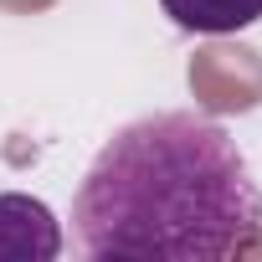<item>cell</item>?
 I'll list each match as a JSON object with an SVG mask.
<instances>
[{
	"instance_id": "7a4b0ae2",
	"label": "cell",
	"mask_w": 262,
	"mask_h": 262,
	"mask_svg": "<svg viewBox=\"0 0 262 262\" xmlns=\"http://www.w3.org/2000/svg\"><path fill=\"white\" fill-rule=\"evenodd\" d=\"M190 93L206 113H252L262 103V57L242 41H211L190 57Z\"/></svg>"
},
{
	"instance_id": "3957f363",
	"label": "cell",
	"mask_w": 262,
	"mask_h": 262,
	"mask_svg": "<svg viewBox=\"0 0 262 262\" xmlns=\"http://www.w3.org/2000/svg\"><path fill=\"white\" fill-rule=\"evenodd\" d=\"M62 257V226L57 216L21 190L0 195V262H52Z\"/></svg>"
},
{
	"instance_id": "277c9868",
	"label": "cell",
	"mask_w": 262,
	"mask_h": 262,
	"mask_svg": "<svg viewBox=\"0 0 262 262\" xmlns=\"http://www.w3.org/2000/svg\"><path fill=\"white\" fill-rule=\"evenodd\" d=\"M160 6L180 31H206V36H231L262 21V0H160Z\"/></svg>"
},
{
	"instance_id": "6da1fadb",
	"label": "cell",
	"mask_w": 262,
	"mask_h": 262,
	"mask_svg": "<svg viewBox=\"0 0 262 262\" xmlns=\"http://www.w3.org/2000/svg\"><path fill=\"white\" fill-rule=\"evenodd\" d=\"M72 236L88 257L134 262L262 257V190L221 123L149 113L123 123L88 165Z\"/></svg>"
},
{
	"instance_id": "5b68a950",
	"label": "cell",
	"mask_w": 262,
	"mask_h": 262,
	"mask_svg": "<svg viewBox=\"0 0 262 262\" xmlns=\"http://www.w3.org/2000/svg\"><path fill=\"white\" fill-rule=\"evenodd\" d=\"M47 6H57V0H0V11H11V16H36Z\"/></svg>"
}]
</instances>
